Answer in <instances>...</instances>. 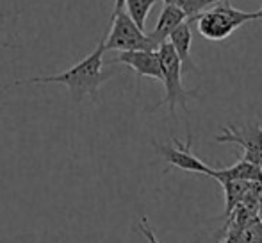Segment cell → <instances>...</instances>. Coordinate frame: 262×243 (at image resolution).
Segmentation results:
<instances>
[{"label": "cell", "instance_id": "6da1fadb", "mask_svg": "<svg viewBox=\"0 0 262 243\" xmlns=\"http://www.w3.org/2000/svg\"><path fill=\"white\" fill-rule=\"evenodd\" d=\"M104 42L98 43V47L80 59L77 65L68 68L66 72L57 73V75L49 77H31V79H20L14 84H62L68 88L70 95L75 102H80L82 98L91 97L93 100L98 98V90L100 86L111 77V72H104L102 65H104Z\"/></svg>", "mask_w": 262, "mask_h": 243}, {"label": "cell", "instance_id": "7a4b0ae2", "mask_svg": "<svg viewBox=\"0 0 262 243\" xmlns=\"http://www.w3.org/2000/svg\"><path fill=\"white\" fill-rule=\"evenodd\" d=\"M255 20V13H246V11L235 9L225 0L223 4L217 2L214 7L205 9L196 16V27L198 32L205 39L210 42H221L228 38L235 29L245 25L246 22Z\"/></svg>", "mask_w": 262, "mask_h": 243}, {"label": "cell", "instance_id": "3957f363", "mask_svg": "<svg viewBox=\"0 0 262 243\" xmlns=\"http://www.w3.org/2000/svg\"><path fill=\"white\" fill-rule=\"evenodd\" d=\"M159 59H161V83L164 84V98L159 106H168L169 113L175 115L177 106L186 108V102L189 97H194V91H187L182 84V63L177 52L173 50L171 43L166 39L159 45Z\"/></svg>", "mask_w": 262, "mask_h": 243}, {"label": "cell", "instance_id": "277c9868", "mask_svg": "<svg viewBox=\"0 0 262 243\" xmlns=\"http://www.w3.org/2000/svg\"><path fill=\"white\" fill-rule=\"evenodd\" d=\"M105 50H157L159 45L132 22L123 9L113 13V27L104 42Z\"/></svg>", "mask_w": 262, "mask_h": 243}, {"label": "cell", "instance_id": "5b68a950", "mask_svg": "<svg viewBox=\"0 0 262 243\" xmlns=\"http://www.w3.org/2000/svg\"><path fill=\"white\" fill-rule=\"evenodd\" d=\"M216 141L239 145L245 150L243 159L262 170V125L246 124L243 127H225L223 134L216 136Z\"/></svg>", "mask_w": 262, "mask_h": 243}, {"label": "cell", "instance_id": "8992f818", "mask_svg": "<svg viewBox=\"0 0 262 243\" xmlns=\"http://www.w3.org/2000/svg\"><path fill=\"white\" fill-rule=\"evenodd\" d=\"M175 145H157L156 147L157 154H161L166 161L169 163V167L180 168L184 172H191V174H204V175H212V168L207 167L204 161H200L193 152H191V143H193V134L187 132L186 143H180V139L173 138Z\"/></svg>", "mask_w": 262, "mask_h": 243}, {"label": "cell", "instance_id": "52a82bcc", "mask_svg": "<svg viewBox=\"0 0 262 243\" xmlns=\"http://www.w3.org/2000/svg\"><path fill=\"white\" fill-rule=\"evenodd\" d=\"M114 61L130 66L139 77H150L156 80L162 79L159 50H125L120 52Z\"/></svg>", "mask_w": 262, "mask_h": 243}, {"label": "cell", "instance_id": "ba28073f", "mask_svg": "<svg viewBox=\"0 0 262 243\" xmlns=\"http://www.w3.org/2000/svg\"><path fill=\"white\" fill-rule=\"evenodd\" d=\"M184 20H187L186 13H184L177 4H166V6L162 7L161 14H159L156 29L150 32V38H152L157 45H161L162 42L168 39L169 32H171L177 25L182 24Z\"/></svg>", "mask_w": 262, "mask_h": 243}, {"label": "cell", "instance_id": "9c48e42d", "mask_svg": "<svg viewBox=\"0 0 262 243\" xmlns=\"http://www.w3.org/2000/svg\"><path fill=\"white\" fill-rule=\"evenodd\" d=\"M168 42L171 43L173 50L180 57L182 70H193L191 63V43H193V32H191V22L184 20L180 25H177L168 36Z\"/></svg>", "mask_w": 262, "mask_h": 243}, {"label": "cell", "instance_id": "30bf717a", "mask_svg": "<svg viewBox=\"0 0 262 243\" xmlns=\"http://www.w3.org/2000/svg\"><path fill=\"white\" fill-rule=\"evenodd\" d=\"M212 179H216L217 183H227V181H252V183H262V170L259 167H255L253 163L241 159L235 165L223 170H214Z\"/></svg>", "mask_w": 262, "mask_h": 243}, {"label": "cell", "instance_id": "8fae6325", "mask_svg": "<svg viewBox=\"0 0 262 243\" xmlns=\"http://www.w3.org/2000/svg\"><path fill=\"white\" fill-rule=\"evenodd\" d=\"M252 181H227L221 183L225 191V204H227V209H225V215L230 216V213L241 204L243 197L246 195L248 188L252 186Z\"/></svg>", "mask_w": 262, "mask_h": 243}, {"label": "cell", "instance_id": "7c38bea8", "mask_svg": "<svg viewBox=\"0 0 262 243\" xmlns=\"http://www.w3.org/2000/svg\"><path fill=\"white\" fill-rule=\"evenodd\" d=\"M154 6H156V0H123V7H127L125 13L143 31H145L146 18H148L150 11L154 9Z\"/></svg>", "mask_w": 262, "mask_h": 243}, {"label": "cell", "instance_id": "4fadbf2b", "mask_svg": "<svg viewBox=\"0 0 262 243\" xmlns=\"http://www.w3.org/2000/svg\"><path fill=\"white\" fill-rule=\"evenodd\" d=\"M217 2H223V0H175L173 4H177V6L186 13L187 20L193 22L198 14L204 13L207 7L214 6V4H217Z\"/></svg>", "mask_w": 262, "mask_h": 243}, {"label": "cell", "instance_id": "5bb4252c", "mask_svg": "<svg viewBox=\"0 0 262 243\" xmlns=\"http://www.w3.org/2000/svg\"><path fill=\"white\" fill-rule=\"evenodd\" d=\"M138 229H139V233H141L143 236L146 238V241H148V243H161V241L157 240L156 234H154V231H152V227H150V224H148V220H146V216H143V218L139 220Z\"/></svg>", "mask_w": 262, "mask_h": 243}, {"label": "cell", "instance_id": "9a60e30c", "mask_svg": "<svg viewBox=\"0 0 262 243\" xmlns=\"http://www.w3.org/2000/svg\"><path fill=\"white\" fill-rule=\"evenodd\" d=\"M223 243H239V241H237V240H235V238H234V236H228V238H227V240H225Z\"/></svg>", "mask_w": 262, "mask_h": 243}, {"label": "cell", "instance_id": "2e32d148", "mask_svg": "<svg viewBox=\"0 0 262 243\" xmlns=\"http://www.w3.org/2000/svg\"><path fill=\"white\" fill-rule=\"evenodd\" d=\"M255 20H262V9L255 11Z\"/></svg>", "mask_w": 262, "mask_h": 243}, {"label": "cell", "instance_id": "e0dca14e", "mask_svg": "<svg viewBox=\"0 0 262 243\" xmlns=\"http://www.w3.org/2000/svg\"><path fill=\"white\" fill-rule=\"evenodd\" d=\"M175 0H164V4H173Z\"/></svg>", "mask_w": 262, "mask_h": 243}, {"label": "cell", "instance_id": "ac0fdd59", "mask_svg": "<svg viewBox=\"0 0 262 243\" xmlns=\"http://www.w3.org/2000/svg\"><path fill=\"white\" fill-rule=\"evenodd\" d=\"M0 18H4V14H0Z\"/></svg>", "mask_w": 262, "mask_h": 243}]
</instances>
